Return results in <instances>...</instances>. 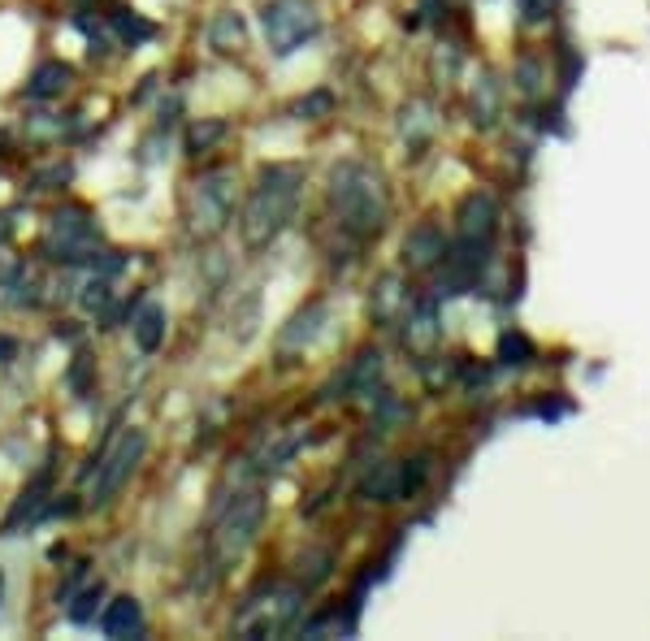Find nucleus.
Wrapping results in <instances>:
<instances>
[{
    "instance_id": "423d86ee",
    "label": "nucleus",
    "mask_w": 650,
    "mask_h": 641,
    "mask_svg": "<svg viewBox=\"0 0 650 641\" xmlns=\"http://www.w3.org/2000/svg\"><path fill=\"white\" fill-rule=\"evenodd\" d=\"M143 451H148V434H143V429H130V434L109 451V460H104L100 477H96V490H91V503H109L113 494L126 486V477L135 473Z\"/></svg>"
},
{
    "instance_id": "4468645a",
    "label": "nucleus",
    "mask_w": 650,
    "mask_h": 641,
    "mask_svg": "<svg viewBox=\"0 0 650 641\" xmlns=\"http://www.w3.org/2000/svg\"><path fill=\"white\" fill-rule=\"evenodd\" d=\"M96 598H100V585H91V590L74 594V607H70V616H74V620H91V607H96Z\"/></svg>"
},
{
    "instance_id": "f03ea898",
    "label": "nucleus",
    "mask_w": 650,
    "mask_h": 641,
    "mask_svg": "<svg viewBox=\"0 0 650 641\" xmlns=\"http://www.w3.org/2000/svg\"><path fill=\"white\" fill-rule=\"evenodd\" d=\"M299 187H304V169L295 165H269L260 174L256 191L247 195L243 208V243L247 247H265L286 230V221L295 217Z\"/></svg>"
},
{
    "instance_id": "f257e3e1",
    "label": "nucleus",
    "mask_w": 650,
    "mask_h": 641,
    "mask_svg": "<svg viewBox=\"0 0 650 641\" xmlns=\"http://www.w3.org/2000/svg\"><path fill=\"white\" fill-rule=\"evenodd\" d=\"M330 208L351 239H373L386 226V182L373 165H334L330 174Z\"/></svg>"
},
{
    "instance_id": "2eb2a0df",
    "label": "nucleus",
    "mask_w": 650,
    "mask_h": 641,
    "mask_svg": "<svg viewBox=\"0 0 650 641\" xmlns=\"http://www.w3.org/2000/svg\"><path fill=\"white\" fill-rule=\"evenodd\" d=\"M516 5H520V13H525V22H542L555 0H516Z\"/></svg>"
},
{
    "instance_id": "6e6552de",
    "label": "nucleus",
    "mask_w": 650,
    "mask_h": 641,
    "mask_svg": "<svg viewBox=\"0 0 650 641\" xmlns=\"http://www.w3.org/2000/svg\"><path fill=\"white\" fill-rule=\"evenodd\" d=\"M100 629L109 637H139V629H143L139 598H113V603L104 607V616H100Z\"/></svg>"
},
{
    "instance_id": "9d476101",
    "label": "nucleus",
    "mask_w": 650,
    "mask_h": 641,
    "mask_svg": "<svg viewBox=\"0 0 650 641\" xmlns=\"http://www.w3.org/2000/svg\"><path fill=\"white\" fill-rule=\"evenodd\" d=\"M135 338L143 351H156L165 338V308L161 304H143L139 317H135Z\"/></svg>"
},
{
    "instance_id": "9b49d317",
    "label": "nucleus",
    "mask_w": 650,
    "mask_h": 641,
    "mask_svg": "<svg viewBox=\"0 0 650 641\" xmlns=\"http://www.w3.org/2000/svg\"><path fill=\"white\" fill-rule=\"evenodd\" d=\"M208 39H213L221 52H239L247 44V31H243V22L234 18V13H221V18L208 26Z\"/></svg>"
},
{
    "instance_id": "1a4fd4ad",
    "label": "nucleus",
    "mask_w": 650,
    "mask_h": 641,
    "mask_svg": "<svg viewBox=\"0 0 650 641\" xmlns=\"http://www.w3.org/2000/svg\"><path fill=\"white\" fill-rule=\"evenodd\" d=\"M360 494L364 499H377V503H395L408 494V486H403V468L399 464H377L369 477L360 481Z\"/></svg>"
},
{
    "instance_id": "0eeeda50",
    "label": "nucleus",
    "mask_w": 650,
    "mask_h": 641,
    "mask_svg": "<svg viewBox=\"0 0 650 641\" xmlns=\"http://www.w3.org/2000/svg\"><path fill=\"white\" fill-rule=\"evenodd\" d=\"M403 256H408V265H416V269L438 265V260L447 256V234H442L438 226H416L408 234V247H403Z\"/></svg>"
},
{
    "instance_id": "ddd939ff",
    "label": "nucleus",
    "mask_w": 650,
    "mask_h": 641,
    "mask_svg": "<svg viewBox=\"0 0 650 641\" xmlns=\"http://www.w3.org/2000/svg\"><path fill=\"white\" fill-rule=\"evenodd\" d=\"M499 356L507 364H525L529 360V343H525V338H516V334H507L503 343H499Z\"/></svg>"
},
{
    "instance_id": "20e7f679",
    "label": "nucleus",
    "mask_w": 650,
    "mask_h": 641,
    "mask_svg": "<svg viewBox=\"0 0 650 641\" xmlns=\"http://www.w3.org/2000/svg\"><path fill=\"white\" fill-rule=\"evenodd\" d=\"M260 520H265V499H260V494H243L226 512V520H221L213 533V551H217L221 572H226L234 559H243V551L252 546L256 529H260Z\"/></svg>"
},
{
    "instance_id": "f8f14e48",
    "label": "nucleus",
    "mask_w": 650,
    "mask_h": 641,
    "mask_svg": "<svg viewBox=\"0 0 650 641\" xmlns=\"http://www.w3.org/2000/svg\"><path fill=\"white\" fill-rule=\"evenodd\" d=\"M65 83H70V65L48 61V65H39L35 78H31V96H57Z\"/></svg>"
},
{
    "instance_id": "dca6fc26",
    "label": "nucleus",
    "mask_w": 650,
    "mask_h": 641,
    "mask_svg": "<svg viewBox=\"0 0 650 641\" xmlns=\"http://www.w3.org/2000/svg\"><path fill=\"white\" fill-rule=\"evenodd\" d=\"M0 594H5V577H0Z\"/></svg>"
},
{
    "instance_id": "39448f33",
    "label": "nucleus",
    "mask_w": 650,
    "mask_h": 641,
    "mask_svg": "<svg viewBox=\"0 0 650 641\" xmlns=\"http://www.w3.org/2000/svg\"><path fill=\"white\" fill-rule=\"evenodd\" d=\"M230 208H234V187H230V174H217V178H204L195 187V200H191V230L200 234H217L221 226L230 221Z\"/></svg>"
},
{
    "instance_id": "7ed1b4c3",
    "label": "nucleus",
    "mask_w": 650,
    "mask_h": 641,
    "mask_svg": "<svg viewBox=\"0 0 650 641\" xmlns=\"http://www.w3.org/2000/svg\"><path fill=\"white\" fill-rule=\"evenodd\" d=\"M321 31V13L312 0H269L265 5V35L278 57H291Z\"/></svg>"
}]
</instances>
